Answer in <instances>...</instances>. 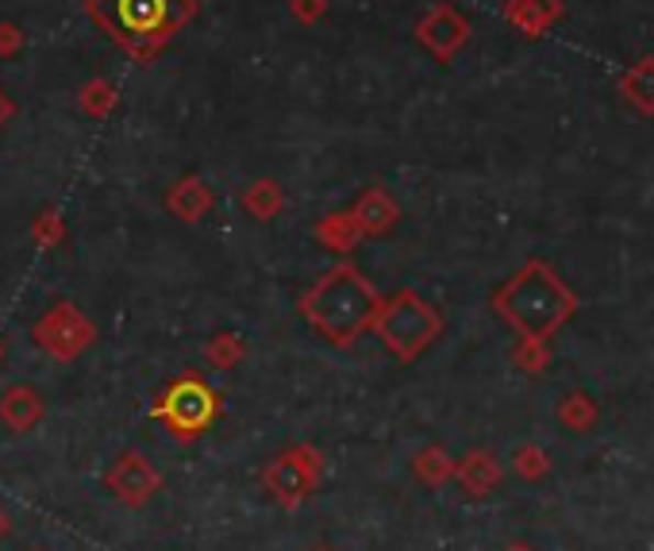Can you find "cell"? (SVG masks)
<instances>
[{
  "mask_svg": "<svg viewBox=\"0 0 654 551\" xmlns=\"http://www.w3.org/2000/svg\"><path fill=\"white\" fill-rule=\"evenodd\" d=\"M492 312L508 328L520 332V340H551L562 324L577 312V294L558 278L551 263L528 258L508 282H500L492 294Z\"/></svg>",
  "mask_w": 654,
  "mask_h": 551,
  "instance_id": "6da1fadb",
  "label": "cell"
},
{
  "mask_svg": "<svg viewBox=\"0 0 654 551\" xmlns=\"http://www.w3.org/2000/svg\"><path fill=\"white\" fill-rule=\"evenodd\" d=\"M15 112H20V109H15V101H12V97L4 93V89H0V128H4L8 120L15 117Z\"/></svg>",
  "mask_w": 654,
  "mask_h": 551,
  "instance_id": "7402d4cb",
  "label": "cell"
},
{
  "mask_svg": "<svg viewBox=\"0 0 654 551\" xmlns=\"http://www.w3.org/2000/svg\"><path fill=\"white\" fill-rule=\"evenodd\" d=\"M38 335H43V343L54 351V355H74V351L85 343V335H89V328H85L81 320L74 317V309H69V305H62V309L54 312V317L46 320L43 328H38Z\"/></svg>",
  "mask_w": 654,
  "mask_h": 551,
  "instance_id": "30bf717a",
  "label": "cell"
},
{
  "mask_svg": "<svg viewBox=\"0 0 654 551\" xmlns=\"http://www.w3.org/2000/svg\"><path fill=\"white\" fill-rule=\"evenodd\" d=\"M4 412H8V417H12V420H20V425H23V420H27L31 412H35V417H38V401L27 394V389H15V394L8 397Z\"/></svg>",
  "mask_w": 654,
  "mask_h": 551,
  "instance_id": "d6986e66",
  "label": "cell"
},
{
  "mask_svg": "<svg viewBox=\"0 0 654 551\" xmlns=\"http://www.w3.org/2000/svg\"><path fill=\"white\" fill-rule=\"evenodd\" d=\"M512 551H531V548H523V543H516V548Z\"/></svg>",
  "mask_w": 654,
  "mask_h": 551,
  "instance_id": "603a6c76",
  "label": "cell"
},
{
  "mask_svg": "<svg viewBox=\"0 0 654 551\" xmlns=\"http://www.w3.org/2000/svg\"><path fill=\"white\" fill-rule=\"evenodd\" d=\"M85 12L138 66H146L185 24L197 20V0H85Z\"/></svg>",
  "mask_w": 654,
  "mask_h": 551,
  "instance_id": "7a4b0ae2",
  "label": "cell"
},
{
  "mask_svg": "<svg viewBox=\"0 0 654 551\" xmlns=\"http://www.w3.org/2000/svg\"><path fill=\"white\" fill-rule=\"evenodd\" d=\"M166 205L177 220H200L208 212V205H212V194H208V186L200 178H181L169 189Z\"/></svg>",
  "mask_w": 654,
  "mask_h": 551,
  "instance_id": "8fae6325",
  "label": "cell"
},
{
  "mask_svg": "<svg viewBox=\"0 0 654 551\" xmlns=\"http://www.w3.org/2000/svg\"><path fill=\"white\" fill-rule=\"evenodd\" d=\"M320 235L331 243L335 251H346L354 243V235H358V224H354V217L346 212V217H328L320 224Z\"/></svg>",
  "mask_w": 654,
  "mask_h": 551,
  "instance_id": "9a60e30c",
  "label": "cell"
},
{
  "mask_svg": "<svg viewBox=\"0 0 654 551\" xmlns=\"http://www.w3.org/2000/svg\"><path fill=\"white\" fill-rule=\"evenodd\" d=\"M23 51V32L15 24H0V58H12Z\"/></svg>",
  "mask_w": 654,
  "mask_h": 551,
  "instance_id": "ffe728a7",
  "label": "cell"
},
{
  "mask_svg": "<svg viewBox=\"0 0 654 551\" xmlns=\"http://www.w3.org/2000/svg\"><path fill=\"white\" fill-rule=\"evenodd\" d=\"M620 97L639 117H654V55H643L620 74Z\"/></svg>",
  "mask_w": 654,
  "mask_h": 551,
  "instance_id": "ba28073f",
  "label": "cell"
},
{
  "mask_svg": "<svg viewBox=\"0 0 654 551\" xmlns=\"http://www.w3.org/2000/svg\"><path fill=\"white\" fill-rule=\"evenodd\" d=\"M162 417L174 420V428H181V432H192V428L208 425L215 412V397L208 386H200L197 378H185L177 382L174 389L166 394V401L158 405Z\"/></svg>",
  "mask_w": 654,
  "mask_h": 551,
  "instance_id": "8992f818",
  "label": "cell"
},
{
  "mask_svg": "<svg viewBox=\"0 0 654 551\" xmlns=\"http://www.w3.org/2000/svg\"><path fill=\"white\" fill-rule=\"evenodd\" d=\"M351 217L354 224H358V232H385V228L397 224V201H392L381 186H369L366 194L354 201Z\"/></svg>",
  "mask_w": 654,
  "mask_h": 551,
  "instance_id": "9c48e42d",
  "label": "cell"
},
{
  "mask_svg": "<svg viewBox=\"0 0 654 551\" xmlns=\"http://www.w3.org/2000/svg\"><path fill=\"white\" fill-rule=\"evenodd\" d=\"M558 420L574 432H585V428L597 425V405H592L589 394H566L558 405Z\"/></svg>",
  "mask_w": 654,
  "mask_h": 551,
  "instance_id": "5bb4252c",
  "label": "cell"
},
{
  "mask_svg": "<svg viewBox=\"0 0 654 551\" xmlns=\"http://www.w3.org/2000/svg\"><path fill=\"white\" fill-rule=\"evenodd\" d=\"M374 328L392 355L412 363V359H420L423 351L439 340V332H443V317H439V309L431 301H423L420 294L404 289V294L381 301V309H377V317H374Z\"/></svg>",
  "mask_w": 654,
  "mask_h": 551,
  "instance_id": "277c9868",
  "label": "cell"
},
{
  "mask_svg": "<svg viewBox=\"0 0 654 551\" xmlns=\"http://www.w3.org/2000/svg\"><path fill=\"white\" fill-rule=\"evenodd\" d=\"M300 309H304L308 324L320 328L331 343H354V335L374 328L381 297H377L374 282L362 278V271L335 266V271H328L308 289Z\"/></svg>",
  "mask_w": 654,
  "mask_h": 551,
  "instance_id": "3957f363",
  "label": "cell"
},
{
  "mask_svg": "<svg viewBox=\"0 0 654 551\" xmlns=\"http://www.w3.org/2000/svg\"><path fill=\"white\" fill-rule=\"evenodd\" d=\"M469 35H474V27H469V20L454 9L451 0H439L435 9L423 12L420 24H415V43H420L435 63H454L458 51L469 43Z\"/></svg>",
  "mask_w": 654,
  "mask_h": 551,
  "instance_id": "5b68a950",
  "label": "cell"
},
{
  "mask_svg": "<svg viewBox=\"0 0 654 551\" xmlns=\"http://www.w3.org/2000/svg\"><path fill=\"white\" fill-rule=\"evenodd\" d=\"M289 12L297 24H315L328 16V0H289Z\"/></svg>",
  "mask_w": 654,
  "mask_h": 551,
  "instance_id": "e0dca14e",
  "label": "cell"
},
{
  "mask_svg": "<svg viewBox=\"0 0 654 551\" xmlns=\"http://www.w3.org/2000/svg\"><path fill=\"white\" fill-rule=\"evenodd\" d=\"M516 363H520L528 374H539V371H546V363H551V351H546L543 340H520V348H516Z\"/></svg>",
  "mask_w": 654,
  "mask_h": 551,
  "instance_id": "2e32d148",
  "label": "cell"
},
{
  "mask_svg": "<svg viewBox=\"0 0 654 551\" xmlns=\"http://www.w3.org/2000/svg\"><path fill=\"white\" fill-rule=\"evenodd\" d=\"M500 16L520 35H528V40H543L554 24H562L566 4H562V0H505Z\"/></svg>",
  "mask_w": 654,
  "mask_h": 551,
  "instance_id": "52a82bcc",
  "label": "cell"
},
{
  "mask_svg": "<svg viewBox=\"0 0 654 551\" xmlns=\"http://www.w3.org/2000/svg\"><path fill=\"white\" fill-rule=\"evenodd\" d=\"M235 335H220V343H215L212 348V359L215 363H231V359H235Z\"/></svg>",
  "mask_w": 654,
  "mask_h": 551,
  "instance_id": "44dd1931",
  "label": "cell"
},
{
  "mask_svg": "<svg viewBox=\"0 0 654 551\" xmlns=\"http://www.w3.org/2000/svg\"><path fill=\"white\" fill-rule=\"evenodd\" d=\"M77 101H81L85 117L104 120V117H112V112H115V104H120V93H115L112 81L92 78V81H85V89H81V97H77Z\"/></svg>",
  "mask_w": 654,
  "mask_h": 551,
  "instance_id": "4fadbf2b",
  "label": "cell"
},
{
  "mask_svg": "<svg viewBox=\"0 0 654 551\" xmlns=\"http://www.w3.org/2000/svg\"><path fill=\"white\" fill-rule=\"evenodd\" d=\"M546 451L543 448H523L520 455H516V466H520V474H528V478H539V474H546Z\"/></svg>",
  "mask_w": 654,
  "mask_h": 551,
  "instance_id": "ac0fdd59",
  "label": "cell"
},
{
  "mask_svg": "<svg viewBox=\"0 0 654 551\" xmlns=\"http://www.w3.org/2000/svg\"><path fill=\"white\" fill-rule=\"evenodd\" d=\"M281 205H285L281 186H277V181H269V178H258V181H251V186L243 189V209L251 212V217H258V220H274L277 212H281Z\"/></svg>",
  "mask_w": 654,
  "mask_h": 551,
  "instance_id": "7c38bea8",
  "label": "cell"
}]
</instances>
